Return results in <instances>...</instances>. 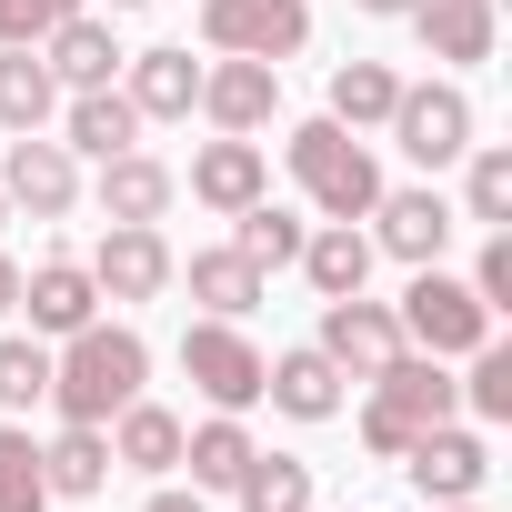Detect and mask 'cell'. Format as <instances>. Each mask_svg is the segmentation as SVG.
<instances>
[{"mask_svg": "<svg viewBox=\"0 0 512 512\" xmlns=\"http://www.w3.org/2000/svg\"><path fill=\"white\" fill-rule=\"evenodd\" d=\"M191 292L231 322V312H251V302H262V262H241V251H201V262H191Z\"/></svg>", "mask_w": 512, "mask_h": 512, "instance_id": "obj_23", "label": "cell"}, {"mask_svg": "<svg viewBox=\"0 0 512 512\" xmlns=\"http://www.w3.org/2000/svg\"><path fill=\"white\" fill-rule=\"evenodd\" d=\"M51 392V352L41 342H0V412H21Z\"/></svg>", "mask_w": 512, "mask_h": 512, "instance_id": "obj_32", "label": "cell"}, {"mask_svg": "<svg viewBox=\"0 0 512 512\" xmlns=\"http://www.w3.org/2000/svg\"><path fill=\"white\" fill-rule=\"evenodd\" d=\"M201 31H211L221 51H241V61H282V51H302L312 11H302V0H211Z\"/></svg>", "mask_w": 512, "mask_h": 512, "instance_id": "obj_4", "label": "cell"}, {"mask_svg": "<svg viewBox=\"0 0 512 512\" xmlns=\"http://www.w3.org/2000/svg\"><path fill=\"white\" fill-rule=\"evenodd\" d=\"M131 131H141L131 91H111V81H101V91H81V101H71V141H81V151H101V161H111V151H131Z\"/></svg>", "mask_w": 512, "mask_h": 512, "instance_id": "obj_21", "label": "cell"}, {"mask_svg": "<svg viewBox=\"0 0 512 512\" xmlns=\"http://www.w3.org/2000/svg\"><path fill=\"white\" fill-rule=\"evenodd\" d=\"M472 412H482V422L512 412V352H482V362H472Z\"/></svg>", "mask_w": 512, "mask_h": 512, "instance_id": "obj_35", "label": "cell"}, {"mask_svg": "<svg viewBox=\"0 0 512 512\" xmlns=\"http://www.w3.org/2000/svg\"><path fill=\"white\" fill-rule=\"evenodd\" d=\"M392 131H402L412 161L442 171V161L472 151V101H462V91H402V101H392Z\"/></svg>", "mask_w": 512, "mask_h": 512, "instance_id": "obj_7", "label": "cell"}, {"mask_svg": "<svg viewBox=\"0 0 512 512\" xmlns=\"http://www.w3.org/2000/svg\"><path fill=\"white\" fill-rule=\"evenodd\" d=\"M0 211H11V201H0Z\"/></svg>", "mask_w": 512, "mask_h": 512, "instance_id": "obj_41", "label": "cell"}, {"mask_svg": "<svg viewBox=\"0 0 512 512\" xmlns=\"http://www.w3.org/2000/svg\"><path fill=\"white\" fill-rule=\"evenodd\" d=\"M151 512H201V502H191V492H161V502H151Z\"/></svg>", "mask_w": 512, "mask_h": 512, "instance_id": "obj_38", "label": "cell"}, {"mask_svg": "<svg viewBox=\"0 0 512 512\" xmlns=\"http://www.w3.org/2000/svg\"><path fill=\"white\" fill-rule=\"evenodd\" d=\"M51 502V472H41V452L21 442V432H0V512H41Z\"/></svg>", "mask_w": 512, "mask_h": 512, "instance_id": "obj_30", "label": "cell"}, {"mask_svg": "<svg viewBox=\"0 0 512 512\" xmlns=\"http://www.w3.org/2000/svg\"><path fill=\"white\" fill-rule=\"evenodd\" d=\"M141 372H151L141 332H101V322H81L71 362L51 372V402H61L71 422H111L121 402H141Z\"/></svg>", "mask_w": 512, "mask_h": 512, "instance_id": "obj_1", "label": "cell"}, {"mask_svg": "<svg viewBox=\"0 0 512 512\" xmlns=\"http://www.w3.org/2000/svg\"><path fill=\"white\" fill-rule=\"evenodd\" d=\"M111 11H131V0H111Z\"/></svg>", "mask_w": 512, "mask_h": 512, "instance_id": "obj_40", "label": "cell"}, {"mask_svg": "<svg viewBox=\"0 0 512 512\" xmlns=\"http://www.w3.org/2000/svg\"><path fill=\"white\" fill-rule=\"evenodd\" d=\"M181 372L221 402V412H241V402H262V352H251L231 322H191L181 332Z\"/></svg>", "mask_w": 512, "mask_h": 512, "instance_id": "obj_5", "label": "cell"}, {"mask_svg": "<svg viewBox=\"0 0 512 512\" xmlns=\"http://www.w3.org/2000/svg\"><path fill=\"white\" fill-rule=\"evenodd\" d=\"M372 382H382L372 412H362V442H372V452H412L432 422H452V382H442L432 362H402V352H392Z\"/></svg>", "mask_w": 512, "mask_h": 512, "instance_id": "obj_3", "label": "cell"}, {"mask_svg": "<svg viewBox=\"0 0 512 512\" xmlns=\"http://www.w3.org/2000/svg\"><path fill=\"white\" fill-rule=\"evenodd\" d=\"M101 292H121V302H151L161 282H171V251H161V231L151 221H111V241H101V272H91Z\"/></svg>", "mask_w": 512, "mask_h": 512, "instance_id": "obj_10", "label": "cell"}, {"mask_svg": "<svg viewBox=\"0 0 512 512\" xmlns=\"http://www.w3.org/2000/svg\"><path fill=\"white\" fill-rule=\"evenodd\" d=\"M302 262H312V282L332 292V302H352L362 292V272H372V241L342 221V231H322V241H302Z\"/></svg>", "mask_w": 512, "mask_h": 512, "instance_id": "obj_24", "label": "cell"}, {"mask_svg": "<svg viewBox=\"0 0 512 512\" xmlns=\"http://www.w3.org/2000/svg\"><path fill=\"white\" fill-rule=\"evenodd\" d=\"M241 262H302V221L292 211H272V201H241Z\"/></svg>", "mask_w": 512, "mask_h": 512, "instance_id": "obj_29", "label": "cell"}, {"mask_svg": "<svg viewBox=\"0 0 512 512\" xmlns=\"http://www.w3.org/2000/svg\"><path fill=\"white\" fill-rule=\"evenodd\" d=\"M161 201H171V171L141 161V151H111V171H101V211H111V221H161Z\"/></svg>", "mask_w": 512, "mask_h": 512, "instance_id": "obj_18", "label": "cell"}, {"mask_svg": "<svg viewBox=\"0 0 512 512\" xmlns=\"http://www.w3.org/2000/svg\"><path fill=\"white\" fill-rule=\"evenodd\" d=\"M231 492H241V512H312V472L292 452H251Z\"/></svg>", "mask_w": 512, "mask_h": 512, "instance_id": "obj_19", "label": "cell"}, {"mask_svg": "<svg viewBox=\"0 0 512 512\" xmlns=\"http://www.w3.org/2000/svg\"><path fill=\"white\" fill-rule=\"evenodd\" d=\"M241 462H251L241 422H201L191 432V482H241Z\"/></svg>", "mask_w": 512, "mask_h": 512, "instance_id": "obj_31", "label": "cell"}, {"mask_svg": "<svg viewBox=\"0 0 512 512\" xmlns=\"http://www.w3.org/2000/svg\"><path fill=\"white\" fill-rule=\"evenodd\" d=\"M262 392H272L282 412H302V422L342 412V372H332V352H292V362H262Z\"/></svg>", "mask_w": 512, "mask_h": 512, "instance_id": "obj_13", "label": "cell"}, {"mask_svg": "<svg viewBox=\"0 0 512 512\" xmlns=\"http://www.w3.org/2000/svg\"><path fill=\"white\" fill-rule=\"evenodd\" d=\"M402 332L412 342H432V352H482V332H492V312L462 292V282H442V272H422L412 292H402Z\"/></svg>", "mask_w": 512, "mask_h": 512, "instance_id": "obj_6", "label": "cell"}, {"mask_svg": "<svg viewBox=\"0 0 512 512\" xmlns=\"http://www.w3.org/2000/svg\"><path fill=\"white\" fill-rule=\"evenodd\" d=\"M472 221H512V151L472 161Z\"/></svg>", "mask_w": 512, "mask_h": 512, "instance_id": "obj_34", "label": "cell"}, {"mask_svg": "<svg viewBox=\"0 0 512 512\" xmlns=\"http://www.w3.org/2000/svg\"><path fill=\"white\" fill-rule=\"evenodd\" d=\"M191 191H201L211 211H241V201H262V151H251V141H211V151L191 161Z\"/></svg>", "mask_w": 512, "mask_h": 512, "instance_id": "obj_17", "label": "cell"}, {"mask_svg": "<svg viewBox=\"0 0 512 512\" xmlns=\"http://www.w3.org/2000/svg\"><path fill=\"white\" fill-rule=\"evenodd\" d=\"M382 211V251H402V262H432V251L452 241V211L432 201V191H392V201H372Z\"/></svg>", "mask_w": 512, "mask_h": 512, "instance_id": "obj_14", "label": "cell"}, {"mask_svg": "<svg viewBox=\"0 0 512 512\" xmlns=\"http://www.w3.org/2000/svg\"><path fill=\"white\" fill-rule=\"evenodd\" d=\"M402 462H412V482H422V492H442V502L482 492V472H492V452H482L472 432H442V422H432V432H422V442H412Z\"/></svg>", "mask_w": 512, "mask_h": 512, "instance_id": "obj_11", "label": "cell"}, {"mask_svg": "<svg viewBox=\"0 0 512 512\" xmlns=\"http://www.w3.org/2000/svg\"><path fill=\"white\" fill-rule=\"evenodd\" d=\"M21 302H31V322H41V332H81V322H91V272L51 262V272L21 292Z\"/></svg>", "mask_w": 512, "mask_h": 512, "instance_id": "obj_25", "label": "cell"}, {"mask_svg": "<svg viewBox=\"0 0 512 512\" xmlns=\"http://www.w3.org/2000/svg\"><path fill=\"white\" fill-rule=\"evenodd\" d=\"M0 201H31V211H71V151L61 141H11V171H0Z\"/></svg>", "mask_w": 512, "mask_h": 512, "instance_id": "obj_12", "label": "cell"}, {"mask_svg": "<svg viewBox=\"0 0 512 512\" xmlns=\"http://www.w3.org/2000/svg\"><path fill=\"white\" fill-rule=\"evenodd\" d=\"M121 462L171 472V462H181V422H171L161 402H121Z\"/></svg>", "mask_w": 512, "mask_h": 512, "instance_id": "obj_26", "label": "cell"}, {"mask_svg": "<svg viewBox=\"0 0 512 512\" xmlns=\"http://www.w3.org/2000/svg\"><path fill=\"white\" fill-rule=\"evenodd\" d=\"M362 11H412V0H362Z\"/></svg>", "mask_w": 512, "mask_h": 512, "instance_id": "obj_39", "label": "cell"}, {"mask_svg": "<svg viewBox=\"0 0 512 512\" xmlns=\"http://www.w3.org/2000/svg\"><path fill=\"white\" fill-rule=\"evenodd\" d=\"M81 11V0H0V41H11V51H31L41 31H61Z\"/></svg>", "mask_w": 512, "mask_h": 512, "instance_id": "obj_33", "label": "cell"}, {"mask_svg": "<svg viewBox=\"0 0 512 512\" xmlns=\"http://www.w3.org/2000/svg\"><path fill=\"white\" fill-rule=\"evenodd\" d=\"M412 21L442 61H482L492 51V0H412Z\"/></svg>", "mask_w": 512, "mask_h": 512, "instance_id": "obj_16", "label": "cell"}, {"mask_svg": "<svg viewBox=\"0 0 512 512\" xmlns=\"http://www.w3.org/2000/svg\"><path fill=\"white\" fill-rule=\"evenodd\" d=\"M111 61H121V51H111V31H101V21H61V31H51V81L101 91V81H111Z\"/></svg>", "mask_w": 512, "mask_h": 512, "instance_id": "obj_20", "label": "cell"}, {"mask_svg": "<svg viewBox=\"0 0 512 512\" xmlns=\"http://www.w3.org/2000/svg\"><path fill=\"white\" fill-rule=\"evenodd\" d=\"M392 101H402V81H392L382 61H352V71H332V121H392Z\"/></svg>", "mask_w": 512, "mask_h": 512, "instance_id": "obj_28", "label": "cell"}, {"mask_svg": "<svg viewBox=\"0 0 512 512\" xmlns=\"http://www.w3.org/2000/svg\"><path fill=\"white\" fill-rule=\"evenodd\" d=\"M11 302H21V272H11V262H0V312H11Z\"/></svg>", "mask_w": 512, "mask_h": 512, "instance_id": "obj_37", "label": "cell"}, {"mask_svg": "<svg viewBox=\"0 0 512 512\" xmlns=\"http://www.w3.org/2000/svg\"><path fill=\"white\" fill-rule=\"evenodd\" d=\"M272 101H282V71H272V61H221V71H201V111H211L221 131H262Z\"/></svg>", "mask_w": 512, "mask_h": 512, "instance_id": "obj_9", "label": "cell"}, {"mask_svg": "<svg viewBox=\"0 0 512 512\" xmlns=\"http://www.w3.org/2000/svg\"><path fill=\"white\" fill-rule=\"evenodd\" d=\"M472 302H482V312H502V302H512V241H492V251H482V292H472Z\"/></svg>", "mask_w": 512, "mask_h": 512, "instance_id": "obj_36", "label": "cell"}, {"mask_svg": "<svg viewBox=\"0 0 512 512\" xmlns=\"http://www.w3.org/2000/svg\"><path fill=\"white\" fill-rule=\"evenodd\" d=\"M41 472H51V492H101V482H111V442H101V422H71V432L41 452Z\"/></svg>", "mask_w": 512, "mask_h": 512, "instance_id": "obj_22", "label": "cell"}, {"mask_svg": "<svg viewBox=\"0 0 512 512\" xmlns=\"http://www.w3.org/2000/svg\"><path fill=\"white\" fill-rule=\"evenodd\" d=\"M292 171H302V191H312L332 221H352V211L382 201V171L352 151V121H302V131H292Z\"/></svg>", "mask_w": 512, "mask_h": 512, "instance_id": "obj_2", "label": "cell"}, {"mask_svg": "<svg viewBox=\"0 0 512 512\" xmlns=\"http://www.w3.org/2000/svg\"><path fill=\"white\" fill-rule=\"evenodd\" d=\"M322 352H332V372H382L392 352H402V322L382 312V302H332V322H322Z\"/></svg>", "mask_w": 512, "mask_h": 512, "instance_id": "obj_8", "label": "cell"}, {"mask_svg": "<svg viewBox=\"0 0 512 512\" xmlns=\"http://www.w3.org/2000/svg\"><path fill=\"white\" fill-rule=\"evenodd\" d=\"M0 121H11V131H41L51 121V61H31V51L0 61Z\"/></svg>", "mask_w": 512, "mask_h": 512, "instance_id": "obj_27", "label": "cell"}, {"mask_svg": "<svg viewBox=\"0 0 512 512\" xmlns=\"http://www.w3.org/2000/svg\"><path fill=\"white\" fill-rule=\"evenodd\" d=\"M191 101H201V71H191L181 51H141V61H131V111H141V121H181Z\"/></svg>", "mask_w": 512, "mask_h": 512, "instance_id": "obj_15", "label": "cell"}]
</instances>
